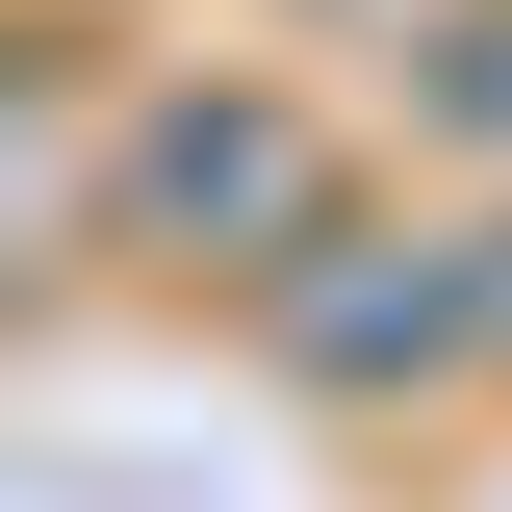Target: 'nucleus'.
<instances>
[{"mask_svg": "<svg viewBox=\"0 0 512 512\" xmlns=\"http://www.w3.org/2000/svg\"><path fill=\"white\" fill-rule=\"evenodd\" d=\"M128 180L180 205V231H205V205H231V231H308V128H282V103H154Z\"/></svg>", "mask_w": 512, "mask_h": 512, "instance_id": "f257e3e1", "label": "nucleus"}]
</instances>
